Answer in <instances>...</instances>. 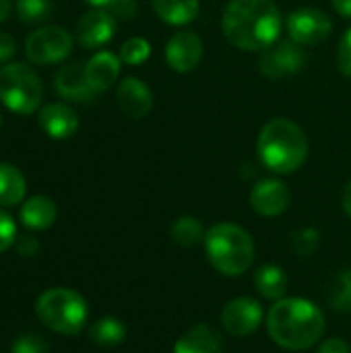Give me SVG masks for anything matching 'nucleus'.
Returning <instances> with one entry per match:
<instances>
[{
	"mask_svg": "<svg viewBox=\"0 0 351 353\" xmlns=\"http://www.w3.org/2000/svg\"><path fill=\"white\" fill-rule=\"evenodd\" d=\"M116 33V17L106 8H93L85 12L74 27L77 41L83 48L95 50L106 46Z\"/></svg>",
	"mask_w": 351,
	"mask_h": 353,
	"instance_id": "obj_12",
	"label": "nucleus"
},
{
	"mask_svg": "<svg viewBox=\"0 0 351 353\" xmlns=\"http://www.w3.org/2000/svg\"><path fill=\"white\" fill-rule=\"evenodd\" d=\"M263 306L252 298H236L223 306L221 325L232 337H248L263 323Z\"/></svg>",
	"mask_w": 351,
	"mask_h": 353,
	"instance_id": "obj_10",
	"label": "nucleus"
},
{
	"mask_svg": "<svg viewBox=\"0 0 351 353\" xmlns=\"http://www.w3.org/2000/svg\"><path fill=\"white\" fill-rule=\"evenodd\" d=\"M149 54H151V46L145 37H130L120 48V60L130 66L143 64L149 58Z\"/></svg>",
	"mask_w": 351,
	"mask_h": 353,
	"instance_id": "obj_27",
	"label": "nucleus"
},
{
	"mask_svg": "<svg viewBox=\"0 0 351 353\" xmlns=\"http://www.w3.org/2000/svg\"><path fill=\"white\" fill-rule=\"evenodd\" d=\"M0 124H2V116H0Z\"/></svg>",
	"mask_w": 351,
	"mask_h": 353,
	"instance_id": "obj_39",
	"label": "nucleus"
},
{
	"mask_svg": "<svg viewBox=\"0 0 351 353\" xmlns=\"http://www.w3.org/2000/svg\"><path fill=\"white\" fill-rule=\"evenodd\" d=\"M14 50H17V41L6 31H0V62L10 60Z\"/></svg>",
	"mask_w": 351,
	"mask_h": 353,
	"instance_id": "obj_34",
	"label": "nucleus"
},
{
	"mask_svg": "<svg viewBox=\"0 0 351 353\" xmlns=\"http://www.w3.org/2000/svg\"><path fill=\"white\" fill-rule=\"evenodd\" d=\"M306 64V54L300 43L288 39V41H275L269 48H265L259 56V68L267 79H283L290 77Z\"/></svg>",
	"mask_w": 351,
	"mask_h": 353,
	"instance_id": "obj_9",
	"label": "nucleus"
},
{
	"mask_svg": "<svg viewBox=\"0 0 351 353\" xmlns=\"http://www.w3.org/2000/svg\"><path fill=\"white\" fill-rule=\"evenodd\" d=\"M85 2L91 4L93 8H106L114 17H122V19H130L137 12L134 0H85Z\"/></svg>",
	"mask_w": 351,
	"mask_h": 353,
	"instance_id": "obj_28",
	"label": "nucleus"
},
{
	"mask_svg": "<svg viewBox=\"0 0 351 353\" xmlns=\"http://www.w3.org/2000/svg\"><path fill=\"white\" fill-rule=\"evenodd\" d=\"M27 194L25 176L10 163H0V207H14Z\"/></svg>",
	"mask_w": 351,
	"mask_h": 353,
	"instance_id": "obj_20",
	"label": "nucleus"
},
{
	"mask_svg": "<svg viewBox=\"0 0 351 353\" xmlns=\"http://www.w3.org/2000/svg\"><path fill=\"white\" fill-rule=\"evenodd\" d=\"M337 66L339 70L351 79V29H348L337 46Z\"/></svg>",
	"mask_w": 351,
	"mask_h": 353,
	"instance_id": "obj_31",
	"label": "nucleus"
},
{
	"mask_svg": "<svg viewBox=\"0 0 351 353\" xmlns=\"http://www.w3.org/2000/svg\"><path fill=\"white\" fill-rule=\"evenodd\" d=\"M205 250L211 265L228 277H238L246 273L254 261L252 236L244 228L230 221L215 223L207 232Z\"/></svg>",
	"mask_w": 351,
	"mask_h": 353,
	"instance_id": "obj_4",
	"label": "nucleus"
},
{
	"mask_svg": "<svg viewBox=\"0 0 351 353\" xmlns=\"http://www.w3.org/2000/svg\"><path fill=\"white\" fill-rule=\"evenodd\" d=\"M37 319L60 335H77L87 323V302L68 288H52L37 298Z\"/></svg>",
	"mask_w": 351,
	"mask_h": 353,
	"instance_id": "obj_5",
	"label": "nucleus"
},
{
	"mask_svg": "<svg viewBox=\"0 0 351 353\" xmlns=\"http://www.w3.org/2000/svg\"><path fill=\"white\" fill-rule=\"evenodd\" d=\"M221 29L238 50L263 52L279 39L281 12L273 0H232L223 10Z\"/></svg>",
	"mask_w": 351,
	"mask_h": 353,
	"instance_id": "obj_1",
	"label": "nucleus"
},
{
	"mask_svg": "<svg viewBox=\"0 0 351 353\" xmlns=\"http://www.w3.org/2000/svg\"><path fill=\"white\" fill-rule=\"evenodd\" d=\"M14 236H17V225L12 217L0 211V254L10 248V244L14 242Z\"/></svg>",
	"mask_w": 351,
	"mask_h": 353,
	"instance_id": "obj_32",
	"label": "nucleus"
},
{
	"mask_svg": "<svg viewBox=\"0 0 351 353\" xmlns=\"http://www.w3.org/2000/svg\"><path fill=\"white\" fill-rule=\"evenodd\" d=\"M170 236H172V240L178 246H182V248H194L201 242H205V236L207 234H205V230H203V225H201L199 219H194L190 215H182V217H178L172 223Z\"/></svg>",
	"mask_w": 351,
	"mask_h": 353,
	"instance_id": "obj_24",
	"label": "nucleus"
},
{
	"mask_svg": "<svg viewBox=\"0 0 351 353\" xmlns=\"http://www.w3.org/2000/svg\"><path fill=\"white\" fill-rule=\"evenodd\" d=\"M325 314L304 298H283L267 314L271 339L285 350H308L325 333Z\"/></svg>",
	"mask_w": 351,
	"mask_h": 353,
	"instance_id": "obj_2",
	"label": "nucleus"
},
{
	"mask_svg": "<svg viewBox=\"0 0 351 353\" xmlns=\"http://www.w3.org/2000/svg\"><path fill=\"white\" fill-rule=\"evenodd\" d=\"M58 209L56 203L50 196L37 194L31 196L27 203H23L21 207V223L29 230H48L54 221H56Z\"/></svg>",
	"mask_w": 351,
	"mask_h": 353,
	"instance_id": "obj_19",
	"label": "nucleus"
},
{
	"mask_svg": "<svg viewBox=\"0 0 351 353\" xmlns=\"http://www.w3.org/2000/svg\"><path fill=\"white\" fill-rule=\"evenodd\" d=\"M37 122L41 126V130L52 137V139H70L77 128H79V116L77 112L66 105V103H48L39 110Z\"/></svg>",
	"mask_w": 351,
	"mask_h": 353,
	"instance_id": "obj_15",
	"label": "nucleus"
},
{
	"mask_svg": "<svg viewBox=\"0 0 351 353\" xmlns=\"http://www.w3.org/2000/svg\"><path fill=\"white\" fill-rule=\"evenodd\" d=\"M317 353H351V347L348 341L335 337V339H327Z\"/></svg>",
	"mask_w": 351,
	"mask_h": 353,
	"instance_id": "obj_35",
	"label": "nucleus"
},
{
	"mask_svg": "<svg viewBox=\"0 0 351 353\" xmlns=\"http://www.w3.org/2000/svg\"><path fill=\"white\" fill-rule=\"evenodd\" d=\"M17 14L23 23H41L52 14L50 0H17Z\"/></svg>",
	"mask_w": 351,
	"mask_h": 353,
	"instance_id": "obj_26",
	"label": "nucleus"
},
{
	"mask_svg": "<svg viewBox=\"0 0 351 353\" xmlns=\"http://www.w3.org/2000/svg\"><path fill=\"white\" fill-rule=\"evenodd\" d=\"M203 60V39L194 31H178L166 43V62L176 72H192Z\"/></svg>",
	"mask_w": 351,
	"mask_h": 353,
	"instance_id": "obj_11",
	"label": "nucleus"
},
{
	"mask_svg": "<svg viewBox=\"0 0 351 353\" xmlns=\"http://www.w3.org/2000/svg\"><path fill=\"white\" fill-rule=\"evenodd\" d=\"M12 353H48V343L39 335H21L12 343Z\"/></svg>",
	"mask_w": 351,
	"mask_h": 353,
	"instance_id": "obj_30",
	"label": "nucleus"
},
{
	"mask_svg": "<svg viewBox=\"0 0 351 353\" xmlns=\"http://www.w3.org/2000/svg\"><path fill=\"white\" fill-rule=\"evenodd\" d=\"M8 12H10V2L8 0H0V23L6 21Z\"/></svg>",
	"mask_w": 351,
	"mask_h": 353,
	"instance_id": "obj_38",
	"label": "nucleus"
},
{
	"mask_svg": "<svg viewBox=\"0 0 351 353\" xmlns=\"http://www.w3.org/2000/svg\"><path fill=\"white\" fill-rule=\"evenodd\" d=\"M290 188L279 180H261L250 192V207L263 217H277L290 207Z\"/></svg>",
	"mask_w": 351,
	"mask_h": 353,
	"instance_id": "obj_13",
	"label": "nucleus"
},
{
	"mask_svg": "<svg viewBox=\"0 0 351 353\" xmlns=\"http://www.w3.org/2000/svg\"><path fill=\"white\" fill-rule=\"evenodd\" d=\"M120 62L122 60L108 50H101L87 60L85 72H87L89 85L95 93L108 91L116 83V79L120 74Z\"/></svg>",
	"mask_w": 351,
	"mask_h": 353,
	"instance_id": "obj_17",
	"label": "nucleus"
},
{
	"mask_svg": "<svg viewBox=\"0 0 351 353\" xmlns=\"http://www.w3.org/2000/svg\"><path fill=\"white\" fill-rule=\"evenodd\" d=\"M157 17L168 25H186L199 14V0H153Z\"/></svg>",
	"mask_w": 351,
	"mask_h": 353,
	"instance_id": "obj_21",
	"label": "nucleus"
},
{
	"mask_svg": "<svg viewBox=\"0 0 351 353\" xmlns=\"http://www.w3.org/2000/svg\"><path fill=\"white\" fill-rule=\"evenodd\" d=\"M254 288L267 300H281L288 290L285 271L277 265H265L254 273Z\"/></svg>",
	"mask_w": 351,
	"mask_h": 353,
	"instance_id": "obj_22",
	"label": "nucleus"
},
{
	"mask_svg": "<svg viewBox=\"0 0 351 353\" xmlns=\"http://www.w3.org/2000/svg\"><path fill=\"white\" fill-rule=\"evenodd\" d=\"M329 304L339 312H351V269L341 271L329 290Z\"/></svg>",
	"mask_w": 351,
	"mask_h": 353,
	"instance_id": "obj_25",
	"label": "nucleus"
},
{
	"mask_svg": "<svg viewBox=\"0 0 351 353\" xmlns=\"http://www.w3.org/2000/svg\"><path fill=\"white\" fill-rule=\"evenodd\" d=\"M257 151L267 170L275 174H292L302 168L308 157V139L296 122L275 118L263 126Z\"/></svg>",
	"mask_w": 351,
	"mask_h": 353,
	"instance_id": "obj_3",
	"label": "nucleus"
},
{
	"mask_svg": "<svg viewBox=\"0 0 351 353\" xmlns=\"http://www.w3.org/2000/svg\"><path fill=\"white\" fill-rule=\"evenodd\" d=\"M343 211L351 217V182L345 186V192H343Z\"/></svg>",
	"mask_w": 351,
	"mask_h": 353,
	"instance_id": "obj_37",
	"label": "nucleus"
},
{
	"mask_svg": "<svg viewBox=\"0 0 351 353\" xmlns=\"http://www.w3.org/2000/svg\"><path fill=\"white\" fill-rule=\"evenodd\" d=\"M89 339L101 347H116L126 339V327L122 325V321H118L114 316H106L91 325Z\"/></svg>",
	"mask_w": 351,
	"mask_h": 353,
	"instance_id": "obj_23",
	"label": "nucleus"
},
{
	"mask_svg": "<svg viewBox=\"0 0 351 353\" xmlns=\"http://www.w3.org/2000/svg\"><path fill=\"white\" fill-rule=\"evenodd\" d=\"M72 50V35L56 25L35 29L25 39V54L33 64H56L62 62Z\"/></svg>",
	"mask_w": 351,
	"mask_h": 353,
	"instance_id": "obj_7",
	"label": "nucleus"
},
{
	"mask_svg": "<svg viewBox=\"0 0 351 353\" xmlns=\"http://www.w3.org/2000/svg\"><path fill=\"white\" fill-rule=\"evenodd\" d=\"M54 87L56 91L68 99V101H79V103H85L89 99H93L95 91L91 89L89 85V79H87V72H85V66L81 64H68V66H62L54 79Z\"/></svg>",
	"mask_w": 351,
	"mask_h": 353,
	"instance_id": "obj_16",
	"label": "nucleus"
},
{
	"mask_svg": "<svg viewBox=\"0 0 351 353\" xmlns=\"http://www.w3.org/2000/svg\"><path fill=\"white\" fill-rule=\"evenodd\" d=\"M43 99V85L39 74L23 64L12 62L0 68V101L14 114H33Z\"/></svg>",
	"mask_w": 351,
	"mask_h": 353,
	"instance_id": "obj_6",
	"label": "nucleus"
},
{
	"mask_svg": "<svg viewBox=\"0 0 351 353\" xmlns=\"http://www.w3.org/2000/svg\"><path fill=\"white\" fill-rule=\"evenodd\" d=\"M285 25H288L290 39L300 43L302 48L323 43L331 35V29H333L331 17L325 10L312 8V6L290 12Z\"/></svg>",
	"mask_w": 351,
	"mask_h": 353,
	"instance_id": "obj_8",
	"label": "nucleus"
},
{
	"mask_svg": "<svg viewBox=\"0 0 351 353\" xmlns=\"http://www.w3.org/2000/svg\"><path fill=\"white\" fill-rule=\"evenodd\" d=\"M223 341L209 325H194L174 345V353H221Z\"/></svg>",
	"mask_w": 351,
	"mask_h": 353,
	"instance_id": "obj_18",
	"label": "nucleus"
},
{
	"mask_svg": "<svg viewBox=\"0 0 351 353\" xmlns=\"http://www.w3.org/2000/svg\"><path fill=\"white\" fill-rule=\"evenodd\" d=\"M333 6L341 17L351 19V0H333Z\"/></svg>",
	"mask_w": 351,
	"mask_h": 353,
	"instance_id": "obj_36",
	"label": "nucleus"
},
{
	"mask_svg": "<svg viewBox=\"0 0 351 353\" xmlns=\"http://www.w3.org/2000/svg\"><path fill=\"white\" fill-rule=\"evenodd\" d=\"M17 252L21 256H29L31 259V256H35L39 252V242L33 236H23V238L17 240Z\"/></svg>",
	"mask_w": 351,
	"mask_h": 353,
	"instance_id": "obj_33",
	"label": "nucleus"
},
{
	"mask_svg": "<svg viewBox=\"0 0 351 353\" xmlns=\"http://www.w3.org/2000/svg\"><path fill=\"white\" fill-rule=\"evenodd\" d=\"M292 246H294V250L298 254H304V256L312 254L317 250V246H319V232L312 230V228H304V230L294 232Z\"/></svg>",
	"mask_w": 351,
	"mask_h": 353,
	"instance_id": "obj_29",
	"label": "nucleus"
},
{
	"mask_svg": "<svg viewBox=\"0 0 351 353\" xmlns=\"http://www.w3.org/2000/svg\"><path fill=\"white\" fill-rule=\"evenodd\" d=\"M118 108L130 118H145L153 108V93L151 89L137 77H128L118 85L116 91Z\"/></svg>",
	"mask_w": 351,
	"mask_h": 353,
	"instance_id": "obj_14",
	"label": "nucleus"
}]
</instances>
